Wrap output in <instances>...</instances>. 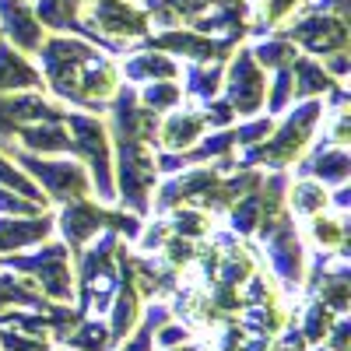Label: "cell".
<instances>
[{
    "label": "cell",
    "instance_id": "52a82bcc",
    "mask_svg": "<svg viewBox=\"0 0 351 351\" xmlns=\"http://www.w3.org/2000/svg\"><path fill=\"white\" fill-rule=\"evenodd\" d=\"M299 8L302 0H250V32L263 36L274 32V28H285Z\"/></svg>",
    "mask_w": 351,
    "mask_h": 351
},
{
    "label": "cell",
    "instance_id": "ba28073f",
    "mask_svg": "<svg viewBox=\"0 0 351 351\" xmlns=\"http://www.w3.org/2000/svg\"><path fill=\"white\" fill-rule=\"evenodd\" d=\"M200 134H204L200 112H172L165 120V130H162V144H169V148H186Z\"/></svg>",
    "mask_w": 351,
    "mask_h": 351
},
{
    "label": "cell",
    "instance_id": "5b68a950",
    "mask_svg": "<svg viewBox=\"0 0 351 351\" xmlns=\"http://www.w3.org/2000/svg\"><path fill=\"white\" fill-rule=\"evenodd\" d=\"M123 74H127V81H172L180 74V64L162 49H137L127 56Z\"/></svg>",
    "mask_w": 351,
    "mask_h": 351
},
{
    "label": "cell",
    "instance_id": "8992f818",
    "mask_svg": "<svg viewBox=\"0 0 351 351\" xmlns=\"http://www.w3.org/2000/svg\"><path fill=\"white\" fill-rule=\"evenodd\" d=\"M11 88H43V74L25 53L0 39V92H11Z\"/></svg>",
    "mask_w": 351,
    "mask_h": 351
},
{
    "label": "cell",
    "instance_id": "277c9868",
    "mask_svg": "<svg viewBox=\"0 0 351 351\" xmlns=\"http://www.w3.org/2000/svg\"><path fill=\"white\" fill-rule=\"evenodd\" d=\"M263 88H267V77H263V67L253 60L250 49H239L232 56V67H228V99L243 116L260 109L263 99Z\"/></svg>",
    "mask_w": 351,
    "mask_h": 351
},
{
    "label": "cell",
    "instance_id": "3957f363",
    "mask_svg": "<svg viewBox=\"0 0 351 351\" xmlns=\"http://www.w3.org/2000/svg\"><path fill=\"white\" fill-rule=\"evenodd\" d=\"M0 36H4V43H11L18 53L32 56L46 43V28L39 25L28 0H0Z\"/></svg>",
    "mask_w": 351,
    "mask_h": 351
},
{
    "label": "cell",
    "instance_id": "4fadbf2b",
    "mask_svg": "<svg viewBox=\"0 0 351 351\" xmlns=\"http://www.w3.org/2000/svg\"><path fill=\"white\" fill-rule=\"evenodd\" d=\"M291 200H295V208L302 215H319V211H324V204H327V190L316 186V183H299L295 193H291Z\"/></svg>",
    "mask_w": 351,
    "mask_h": 351
},
{
    "label": "cell",
    "instance_id": "7a4b0ae2",
    "mask_svg": "<svg viewBox=\"0 0 351 351\" xmlns=\"http://www.w3.org/2000/svg\"><path fill=\"white\" fill-rule=\"evenodd\" d=\"M291 46H302L313 56H330L348 49V25L341 14H313L306 11L302 18H295L285 32H281Z\"/></svg>",
    "mask_w": 351,
    "mask_h": 351
},
{
    "label": "cell",
    "instance_id": "30bf717a",
    "mask_svg": "<svg viewBox=\"0 0 351 351\" xmlns=\"http://www.w3.org/2000/svg\"><path fill=\"white\" fill-rule=\"evenodd\" d=\"M221 64H190L186 71V92L197 99H211L221 88Z\"/></svg>",
    "mask_w": 351,
    "mask_h": 351
},
{
    "label": "cell",
    "instance_id": "7c38bea8",
    "mask_svg": "<svg viewBox=\"0 0 351 351\" xmlns=\"http://www.w3.org/2000/svg\"><path fill=\"white\" fill-rule=\"evenodd\" d=\"M180 99H183V92L176 81H155V84L144 88V106L148 109H172Z\"/></svg>",
    "mask_w": 351,
    "mask_h": 351
},
{
    "label": "cell",
    "instance_id": "8fae6325",
    "mask_svg": "<svg viewBox=\"0 0 351 351\" xmlns=\"http://www.w3.org/2000/svg\"><path fill=\"white\" fill-rule=\"evenodd\" d=\"M49 232V221H36V225H14V221H0V250H11V246H28L43 239Z\"/></svg>",
    "mask_w": 351,
    "mask_h": 351
},
{
    "label": "cell",
    "instance_id": "9c48e42d",
    "mask_svg": "<svg viewBox=\"0 0 351 351\" xmlns=\"http://www.w3.org/2000/svg\"><path fill=\"white\" fill-rule=\"evenodd\" d=\"M250 53H253V60H256L260 67L281 71V67H291V60L299 56V46H291L285 36H278V39H260Z\"/></svg>",
    "mask_w": 351,
    "mask_h": 351
},
{
    "label": "cell",
    "instance_id": "6da1fadb",
    "mask_svg": "<svg viewBox=\"0 0 351 351\" xmlns=\"http://www.w3.org/2000/svg\"><path fill=\"white\" fill-rule=\"evenodd\" d=\"M43 60V81L60 99H74L88 109H102L106 99L116 92V67L109 56H102L95 46H88L71 36H46L39 46Z\"/></svg>",
    "mask_w": 351,
    "mask_h": 351
}]
</instances>
